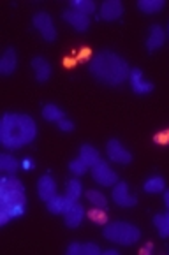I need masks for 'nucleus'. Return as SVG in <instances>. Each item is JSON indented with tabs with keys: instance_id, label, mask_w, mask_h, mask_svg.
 I'll return each mask as SVG.
<instances>
[{
	"instance_id": "nucleus-1",
	"label": "nucleus",
	"mask_w": 169,
	"mask_h": 255,
	"mask_svg": "<svg viewBox=\"0 0 169 255\" xmlns=\"http://www.w3.org/2000/svg\"><path fill=\"white\" fill-rule=\"evenodd\" d=\"M37 135V124L30 115L4 113L0 122V143L7 150H19L34 143Z\"/></svg>"
},
{
	"instance_id": "nucleus-2",
	"label": "nucleus",
	"mask_w": 169,
	"mask_h": 255,
	"mask_svg": "<svg viewBox=\"0 0 169 255\" xmlns=\"http://www.w3.org/2000/svg\"><path fill=\"white\" fill-rule=\"evenodd\" d=\"M88 71L99 83H102L106 87H120L127 81L129 74H131V67H129L127 60L122 58L118 53L109 51V49L99 51L97 55L92 56Z\"/></svg>"
},
{
	"instance_id": "nucleus-3",
	"label": "nucleus",
	"mask_w": 169,
	"mask_h": 255,
	"mask_svg": "<svg viewBox=\"0 0 169 255\" xmlns=\"http://www.w3.org/2000/svg\"><path fill=\"white\" fill-rule=\"evenodd\" d=\"M25 185L16 176H2L0 180V225H5L12 218H19L26 211Z\"/></svg>"
},
{
	"instance_id": "nucleus-4",
	"label": "nucleus",
	"mask_w": 169,
	"mask_h": 255,
	"mask_svg": "<svg viewBox=\"0 0 169 255\" xmlns=\"http://www.w3.org/2000/svg\"><path fill=\"white\" fill-rule=\"evenodd\" d=\"M102 236L104 240H108L109 243H117L122 247H132L139 241L141 238V231L139 227H136L131 222L117 220V222H109L104 225L102 229Z\"/></svg>"
},
{
	"instance_id": "nucleus-5",
	"label": "nucleus",
	"mask_w": 169,
	"mask_h": 255,
	"mask_svg": "<svg viewBox=\"0 0 169 255\" xmlns=\"http://www.w3.org/2000/svg\"><path fill=\"white\" fill-rule=\"evenodd\" d=\"M92 178L101 187H115L118 183V174L104 160H101L99 164H95L92 167Z\"/></svg>"
},
{
	"instance_id": "nucleus-6",
	"label": "nucleus",
	"mask_w": 169,
	"mask_h": 255,
	"mask_svg": "<svg viewBox=\"0 0 169 255\" xmlns=\"http://www.w3.org/2000/svg\"><path fill=\"white\" fill-rule=\"evenodd\" d=\"M106 155L111 162L120 165H127L132 162V153L118 141V139H109L106 144Z\"/></svg>"
},
{
	"instance_id": "nucleus-7",
	"label": "nucleus",
	"mask_w": 169,
	"mask_h": 255,
	"mask_svg": "<svg viewBox=\"0 0 169 255\" xmlns=\"http://www.w3.org/2000/svg\"><path fill=\"white\" fill-rule=\"evenodd\" d=\"M32 23H34L35 30L41 34V37L44 39V41L51 42L56 39V28H55V23H53L51 16L48 14V12L41 11L37 12V14L34 16V19H32Z\"/></svg>"
},
{
	"instance_id": "nucleus-8",
	"label": "nucleus",
	"mask_w": 169,
	"mask_h": 255,
	"mask_svg": "<svg viewBox=\"0 0 169 255\" xmlns=\"http://www.w3.org/2000/svg\"><path fill=\"white\" fill-rule=\"evenodd\" d=\"M113 203L120 208H132L138 204V199L136 195L131 194V188H129L127 181H118L115 187H113Z\"/></svg>"
},
{
	"instance_id": "nucleus-9",
	"label": "nucleus",
	"mask_w": 169,
	"mask_h": 255,
	"mask_svg": "<svg viewBox=\"0 0 169 255\" xmlns=\"http://www.w3.org/2000/svg\"><path fill=\"white\" fill-rule=\"evenodd\" d=\"M124 16V4L120 0H104L99 9V16L102 21H118Z\"/></svg>"
},
{
	"instance_id": "nucleus-10",
	"label": "nucleus",
	"mask_w": 169,
	"mask_h": 255,
	"mask_svg": "<svg viewBox=\"0 0 169 255\" xmlns=\"http://www.w3.org/2000/svg\"><path fill=\"white\" fill-rule=\"evenodd\" d=\"M62 18H64L65 23H69V25L78 32H87L88 26H90V16L83 14V12H79V11H74V9H71V7L62 12Z\"/></svg>"
},
{
	"instance_id": "nucleus-11",
	"label": "nucleus",
	"mask_w": 169,
	"mask_h": 255,
	"mask_svg": "<svg viewBox=\"0 0 169 255\" xmlns=\"http://www.w3.org/2000/svg\"><path fill=\"white\" fill-rule=\"evenodd\" d=\"M129 83H131L134 94H138V95H147V94H150V92H154V83L145 79V74L141 69H131Z\"/></svg>"
},
{
	"instance_id": "nucleus-12",
	"label": "nucleus",
	"mask_w": 169,
	"mask_h": 255,
	"mask_svg": "<svg viewBox=\"0 0 169 255\" xmlns=\"http://www.w3.org/2000/svg\"><path fill=\"white\" fill-rule=\"evenodd\" d=\"M37 194L41 201H49L51 197H55L58 194V187H56V181L53 180L49 174H44L37 180Z\"/></svg>"
},
{
	"instance_id": "nucleus-13",
	"label": "nucleus",
	"mask_w": 169,
	"mask_h": 255,
	"mask_svg": "<svg viewBox=\"0 0 169 255\" xmlns=\"http://www.w3.org/2000/svg\"><path fill=\"white\" fill-rule=\"evenodd\" d=\"M85 215H87V211H85V206H83V204H79L78 201H76V203L72 204V206L64 213L65 225H67L69 229H78L79 225H81L83 218H85Z\"/></svg>"
},
{
	"instance_id": "nucleus-14",
	"label": "nucleus",
	"mask_w": 169,
	"mask_h": 255,
	"mask_svg": "<svg viewBox=\"0 0 169 255\" xmlns=\"http://www.w3.org/2000/svg\"><path fill=\"white\" fill-rule=\"evenodd\" d=\"M164 42H166V30L161 25H152L147 37V49L150 53H155L164 46Z\"/></svg>"
},
{
	"instance_id": "nucleus-15",
	"label": "nucleus",
	"mask_w": 169,
	"mask_h": 255,
	"mask_svg": "<svg viewBox=\"0 0 169 255\" xmlns=\"http://www.w3.org/2000/svg\"><path fill=\"white\" fill-rule=\"evenodd\" d=\"M74 203H76V201L69 199L65 194L64 195L56 194L55 197H51L49 201H46V208H48V211L51 215H64Z\"/></svg>"
},
{
	"instance_id": "nucleus-16",
	"label": "nucleus",
	"mask_w": 169,
	"mask_h": 255,
	"mask_svg": "<svg viewBox=\"0 0 169 255\" xmlns=\"http://www.w3.org/2000/svg\"><path fill=\"white\" fill-rule=\"evenodd\" d=\"M32 69H34L35 79L39 83H46L51 78V64L46 60L44 56H35L32 58Z\"/></svg>"
},
{
	"instance_id": "nucleus-17",
	"label": "nucleus",
	"mask_w": 169,
	"mask_h": 255,
	"mask_svg": "<svg viewBox=\"0 0 169 255\" xmlns=\"http://www.w3.org/2000/svg\"><path fill=\"white\" fill-rule=\"evenodd\" d=\"M18 67V55H16L14 48H7L0 58V72L2 76H11Z\"/></svg>"
},
{
	"instance_id": "nucleus-18",
	"label": "nucleus",
	"mask_w": 169,
	"mask_h": 255,
	"mask_svg": "<svg viewBox=\"0 0 169 255\" xmlns=\"http://www.w3.org/2000/svg\"><path fill=\"white\" fill-rule=\"evenodd\" d=\"M79 158H81V160L85 162L90 169L102 160L101 151H99L97 148L92 146V144H81V148H79Z\"/></svg>"
},
{
	"instance_id": "nucleus-19",
	"label": "nucleus",
	"mask_w": 169,
	"mask_h": 255,
	"mask_svg": "<svg viewBox=\"0 0 169 255\" xmlns=\"http://www.w3.org/2000/svg\"><path fill=\"white\" fill-rule=\"evenodd\" d=\"M19 167H21V162L16 160L12 155H9V153L0 155V169H2L5 174H9V176H16V173L19 171Z\"/></svg>"
},
{
	"instance_id": "nucleus-20",
	"label": "nucleus",
	"mask_w": 169,
	"mask_h": 255,
	"mask_svg": "<svg viewBox=\"0 0 169 255\" xmlns=\"http://www.w3.org/2000/svg\"><path fill=\"white\" fill-rule=\"evenodd\" d=\"M42 118H44L46 122H55V124H58V122L65 118V113H64V109L58 108L56 104H46L44 108H42Z\"/></svg>"
},
{
	"instance_id": "nucleus-21",
	"label": "nucleus",
	"mask_w": 169,
	"mask_h": 255,
	"mask_svg": "<svg viewBox=\"0 0 169 255\" xmlns=\"http://www.w3.org/2000/svg\"><path fill=\"white\" fill-rule=\"evenodd\" d=\"M69 7L74 9V11H79L83 12V14H94L95 11H97V4H95L94 0H71L69 2Z\"/></svg>"
},
{
	"instance_id": "nucleus-22",
	"label": "nucleus",
	"mask_w": 169,
	"mask_h": 255,
	"mask_svg": "<svg viewBox=\"0 0 169 255\" xmlns=\"http://www.w3.org/2000/svg\"><path fill=\"white\" fill-rule=\"evenodd\" d=\"M138 9L145 14H155L164 9V0H139Z\"/></svg>"
},
{
	"instance_id": "nucleus-23",
	"label": "nucleus",
	"mask_w": 169,
	"mask_h": 255,
	"mask_svg": "<svg viewBox=\"0 0 169 255\" xmlns=\"http://www.w3.org/2000/svg\"><path fill=\"white\" fill-rule=\"evenodd\" d=\"M154 225L161 238H169V211L168 213H159L154 217Z\"/></svg>"
},
{
	"instance_id": "nucleus-24",
	"label": "nucleus",
	"mask_w": 169,
	"mask_h": 255,
	"mask_svg": "<svg viewBox=\"0 0 169 255\" xmlns=\"http://www.w3.org/2000/svg\"><path fill=\"white\" fill-rule=\"evenodd\" d=\"M81 194H83V183L78 180V176L71 178V180L65 183V195H67L69 199L78 201L79 197H81Z\"/></svg>"
},
{
	"instance_id": "nucleus-25",
	"label": "nucleus",
	"mask_w": 169,
	"mask_h": 255,
	"mask_svg": "<svg viewBox=\"0 0 169 255\" xmlns=\"http://www.w3.org/2000/svg\"><path fill=\"white\" fill-rule=\"evenodd\" d=\"M143 190L147 194H159V192H164L166 190V181L162 176H152L145 181L143 185Z\"/></svg>"
},
{
	"instance_id": "nucleus-26",
	"label": "nucleus",
	"mask_w": 169,
	"mask_h": 255,
	"mask_svg": "<svg viewBox=\"0 0 169 255\" xmlns=\"http://www.w3.org/2000/svg\"><path fill=\"white\" fill-rule=\"evenodd\" d=\"M87 199L90 201V204L94 208H101V210H106V208H108V199H106V195L102 194V192L95 190V188L87 190Z\"/></svg>"
},
{
	"instance_id": "nucleus-27",
	"label": "nucleus",
	"mask_w": 169,
	"mask_h": 255,
	"mask_svg": "<svg viewBox=\"0 0 169 255\" xmlns=\"http://www.w3.org/2000/svg\"><path fill=\"white\" fill-rule=\"evenodd\" d=\"M88 169H90V167H88V165L85 164V162H83L79 157L69 162V171H71V173L74 174V176H83V174L87 173Z\"/></svg>"
},
{
	"instance_id": "nucleus-28",
	"label": "nucleus",
	"mask_w": 169,
	"mask_h": 255,
	"mask_svg": "<svg viewBox=\"0 0 169 255\" xmlns=\"http://www.w3.org/2000/svg\"><path fill=\"white\" fill-rule=\"evenodd\" d=\"M88 218H90L92 222H95V224H106V213L104 210H101V208H94V210L87 211Z\"/></svg>"
},
{
	"instance_id": "nucleus-29",
	"label": "nucleus",
	"mask_w": 169,
	"mask_h": 255,
	"mask_svg": "<svg viewBox=\"0 0 169 255\" xmlns=\"http://www.w3.org/2000/svg\"><path fill=\"white\" fill-rule=\"evenodd\" d=\"M102 248L95 243H81V255H101Z\"/></svg>"
},
{
	"instance_id": "nucleus-30",
	"label": "nucleus",
	"mask_w": 169,
	"mask_h": 255,
	"mask_svg": "<svg viewBox=\"0 0 169 255\" xmlns=\"http://www.w3.org/2000/svg\"><path fill=\"white\" fill-rule=\"evenodd\" d=\"M56 125H58V128H60L62 132H72L74 130V122L69 120V118H64V120H60Z\"/></svg>"
},
{
	"instance_id": "nucleus-31",
	"label": "nucleus",
	"mask_w": 169,
	"mask_h": 255,
	"mask_svg": "<svg viewBox=\"0 0 169 255\" xmlns=\"http://www.w3.org/2000/svg\"><path fill=\"white\" fill-rule=\"evenodd\" d=\"M155 141L161 144H169V130H162L155 135Z\"/></svg>"
},
{
	"instance_id": "nucleus-32",
	"label": "nucleus",
	"mask_w": 169,
	"mask_h": 255,
	"mask_svg": "<svg viewBox=\"0 0 169 255\" xmlns=\"http://www.w3.org/2000/svg\"><path fill=\"white\" fill-rule=\"evenodd\" d=\"M21 167L25 169V171H32V169L35 167V164H34V160H32L30 157H25L21 160Z\"/></svg>"
},
{
	"instance_id": "nucleus-33",
	"label": "nucleus",
	"mask_w": 169,
	"mask_h": 255,
	"mask_svg": "<svg viewBox=\"0 0 169 255\" xmlns=\"http://www.w3.org/2000/svg\"><path fill=\"white\" fill-rule=\"evenodd\" d=\"M102 254H106V255H120V254H118V250H115V248H108V250H102Z\"/></svg>"
},
{
	"instance_id": "nucleus-34",
	"label": "nucleus",
	"mask_w": 169,
	"mask_h": 255,
	"mask_svg": "<svg viewBox=\"0 0 169 255\" xmlns=\"http://www.w3.org/2000/svg\"><path fill=\"white\" fill-rule=\"evenodd\" d=\"M164 204H166V208L169 210V190H164Z\"/></svg>"
},
{
	"instance_id": "nucleus-35",
	"label": "nucleus",
	"mask_w": 169,
	"mask_h": 255,
	"mask_svg": "<svg viewBox=\"0 0 169 255\" xmlns=\"http://www.w3.org/2000/svg\"><path fill=\"white\" fill-rule=\"evenodd\" d=\"M168 30H169V28H168Z\"/></svg>"
}]
</instances>
